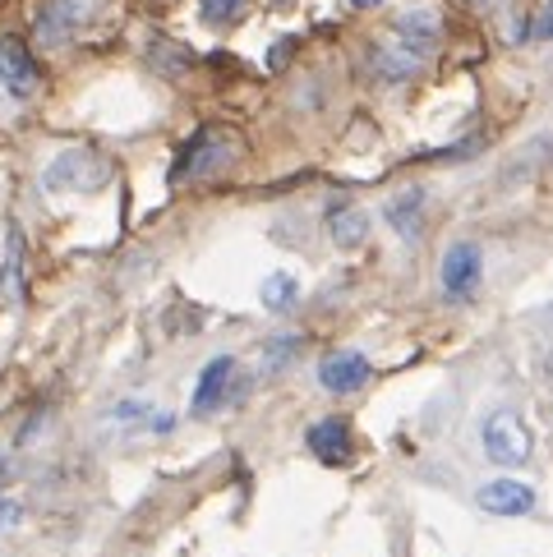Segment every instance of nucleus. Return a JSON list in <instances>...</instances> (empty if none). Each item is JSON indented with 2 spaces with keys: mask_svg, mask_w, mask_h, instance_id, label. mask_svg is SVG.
Instances as JSON below:
<instances>
[{
  "mask_svg": "<svg viewBox=\"0 0 553 557\" xmlns=\"http://www.w3.org/2000/svg\"><path fill=\"white\" fill-rule=\"evenodd\" d=\"M37 88H42V70H37L33 51L19 37H0V92L14 102H28Z\"/></svg>",
  "mask_w": 553,
  "mask_h": 557,
  "instance_id": "obj_1",
  "label": "nucleus"
},
{
  "mask_svg": "<svg viewBox=\"0 0 553 557\" xmlns=\"http://www.w3.org/2000/svg\"><path fill=\"white\" fill-rule=\"evenodd\" d=\"M484 451H489V461H499V466H526L530 461V429L517 420V414H489V424H484Z\"/></svg>",
  "mask_w": 553,
  "mask_h": 557,
  "instance_id": "obj_2",
  "label": "nucleus"
},
{
  "mask_svg": "<svg viewBox=\"0 0 553 557\" xmlns=\"http://www.w3.org/2000/svg\"><path fill=\"white\" fill-rule=\"evenodd\" d=\"M235 152V144H231V134H217V129H199L185 144V152H181V166L171 171V181H199V175H208V171H217V166H226V157Z\"/></svg>",
  "mask_w": 553,
  "mask_h": 557,
  "instance_id": "obj_3",
  "label": "nucleus"
},
{
  "mask_svg": "<svg viewBox=\"0 0 553 557\" xmlns=\"http://www.w3.org/2000/svg\"><path fill=\"white\" fill-rule=\"evenodd\" d=\"M480 286V249L476 245H452L447 258H443V290L452 300H470Z\"/></svg>",
  "mask_w": 553,
  "mask_h": 557,
  "instance_id": "obj_4",
  "label": "nucleus"
},
{
  "mask_svg": "<svg viewBox=\"0 0 553 557\" xmlns=\"http://www.w3.org/2000/svg\"><path fill=\"white\" fill-rule=\"evenodd\" d=\"M319 383L328 392H360L369 383V360L360 350H337L319 364Z\"/></svg>",
  "mask_w": 553,
  "mask_h": 557,
  "instance_id": "obj_5",
  "label": "nucleus"
},
{
  "mask_svg": "<svg viewBox=\"0 0 553 557\" xmlns=\"http://www.w3.org/2000/svg\"><path fill=\"white\" fill-rule=\"evenodd\" d=\"M231 377H235V360L231 355H217V360L199 373V387H194V414H208L226 401V387H231Z\"/></svg>",
  "mask_w": 553,
  "mask_h": 557,
  "instance_id": "obj_6",
  "label": "nucleus"
},
{
  "mask_svg": "<svg viewBox=\"0 0 553 557\" xmlns=\"http://www.w3.org/2000/svg\"><path fill=\"white\" fill-rule=\"evenodd\" d=\"M480 507L493 511V516H526L530 507H536V493H530L526 484L517 480H493L480 488Z\"/></svg>",
  "mask_w": 553,
  "mask_h": 557,
  "instance_id": "obj_7",
  "label": "nucleus"
},
{
  "mask_svg": "<svg viewBox=\"0 0 553 557\" xmlns=\"http://www.w3.org/2000/svg\"><path fill=\"white\" fill-rule=\"evenodd\" d=\"M309 451L319 456V461H328V466H342V461H351V429H346V420H319L309 429Z\"/></svg>",
  "mask_w": 553,
  "mask_h": 557,
  "instance_id": "obj_8",
  "label": "nucleus"
},
{
  "mask_svg": "<svg viewBox=\"0 0 553 557\" xmlns=\"http://www.w3.org/2000/svg\"><path fill=\"white\" fill-rule=\"evenodd\" d=\"M397 42H406L410 51L429 55V47L439 42V18H433L429 10H410L397 18Z\"/></svg>",
  "mask_w": 553,
  "mask_h": 557,
  "instance_id": "obj_9",
  "label": "nucleus"
},
{
  "mask_svg": "<svg viewBox=\"0 0 553 557\" xmlns=\"http://www.w3.org/2000/svg\"><path fill=\"white\" fill-rule=\"evenodd\" d=\"M78 18H84V0H56V5H47L42 18H37V33H42L47 42H61L70 28H78Z\"/></svg>",
  "mask_w": 553,
  "mask_h": 557,
  "instance_id": "obj_10",
  "label": "nucleus"
},
{
  "mask_svg": "<svg viewBox=\"0 0 553 557\" xmlns=\"http://www.w3.org/2000/svg\"><path fill=\"white\" fill-rule=\"evenodd\" d=\"M328 226H332V240H337V245H360L365 231H369L365 212H355V208H337L328 216Z\"/></svg>",
  "mask_w": 553,
  "mask_h": 557,
  "instance_id": "obj_11",
  "label": "nucleus"
},
{
  "mask_svg": "<svg viewBox=\"0 0 553 557\" xmlns=\"http://www.w3.org/2000/svg\"><path fill=\"white\" fill-rule=\"evenodd\" d=\"M295 295H300V286H295L291 272H272L268 282H263V305H268V309H286Z\"/></svg>",
  "mask_w": 553,
  "mask_h": 557,
  "instance_id": "obj_12",
  "label": "nucleus"
},
{
  "mask_svg": "<svg viewBox=\"0 0 553 557\" xmlns=\"http://www.w3.org/2000/svg\"><path fill=\"white\" fill-rule=\"evenodd\" d=\"M245 5L249 0H199V14H204V24L222 28V24H235L245 14Z\"/></svg>",
  "mask_w": 553,
  "mask_h": 557,
  "instance_id": "obj_13",
  "label": "nucleus"
},
{
  "mask_svg": "<svg viewBox=\"0 0 553 557\" xmlns=\"http://www.w3.org/2000/svg\"><path fill=\"white\" fill-rule=\"evenodd\" d=\"M19 521V507L14 503H5V497H0V530H5V525H14Z\"/></svg>",
  "mask_w": 553,
  "mask_h": 557,
  "instance_id": "obj_14",
  "label": "nucleus"
},
{
  "mask_svg": "<svg viewBox=\"0 0 553 557\" xmlns=\"http://www.w3.org/2000/svg\"><path fill=\"white\" fill-rule=\"evenodd\" d=\"M540 37H549V42H553V5L540 14Z\"/></svg>",
  "mask_w": 553,
  "mask_h": 557,
  "instance_id": "obj_15",
  "label": "nucleus"
},
{
  "mask_svg": "<svg viewBox=\"0 0 553 557\" xmlns=\"http://www.w3.org/2000/svg\"><path fill=\"white\" fill-rule=\"evenodd\" d=\"M355 10H373V5H383V0H351Z\"/></svg>",
  "mask_w": 553,
  "mask_h": 557,
  "instance_id": "obj_16",
  "label": "nucleus"
},
{
  "mask_svg": "<svg viewBox=\"0 0 553 557\" xmlns=\"http://www.w3.org/2000/svg\"><path fill=\"white\" fill-rule=\"evenodd\" d=\"M470 5H476V10H484V5H489V0H470Z\"/></svg>",
  "mask_w": 553,
  "mask_h": 557,
  "instance_id": "obj_17",
  "label": "nucleus"
},
{
  "mask_svg": "<svg viewBox=\"0 0 553 557\" xmlns=\"http://www.w3.org/2000/svg\"><path fill=\"white\" fill-rule=\"evenodd\" d=\"M276 5H282V0H276Z\"/></svg>",
  "mask_w": 553,
  "mask_h": 557,
  "instance_id": "obj_18",
  "label": "nucleus"
}]
</instances>
